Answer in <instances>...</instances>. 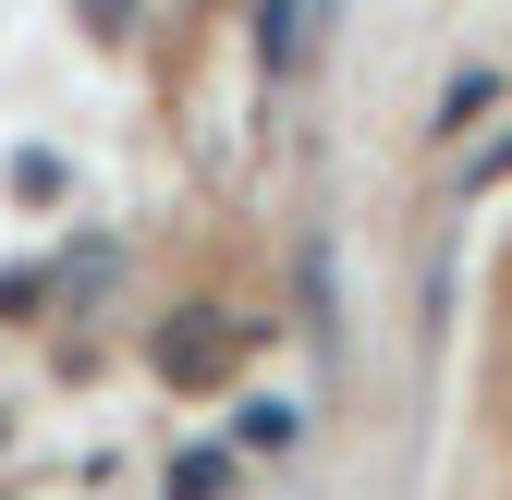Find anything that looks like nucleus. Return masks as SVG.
Here are the masks:
<instances>
[{"label": "nucleus", "instance_id": "4", "mask_svg": "<svg viewBox=\"0 0 512 500\" xmlns=\"http://www.w3.org/2000/svg\"><path fill=\"white\" fill-rule=\"evenodd\" d=\"M171 500H220V452H183L171 464Z\"/></svg>", "mask_w": 512, "mask_h": 500}, {"label": "nucleus", "instance_id": "3", "mask_svg": "<svg viewBox=\"0 0 512 500\" xmlns=\"http://www.w3.org/2000/svg\"><path fill=\"white\" fill-rule=\"evenodd\" d=\"M232 440H244V452H293V403H281V391H256V403L232 415Z\"/></svg>", "mask_w": 512, "mask_h": 500}, {"label": "nucleus", "instance_id": "2", "mask_svg": "<svg viewBox=\"0 0 512 500\" xmlns=\"http://www.w3.org/2000/svg\"><path fill=\"white\" fill-rule=\"evenodd\" d=\"M159 366H171V379H220V366H232V318H196V330H171V342H159Z\"/></svg>", "mask_w": 512, "mask_h": 500}, {"label": "nucleus", "instance_id": "1", "mask_svg": "<svg viewBox=\"0 0 512 500\" xmlns=\"http://www.w3.org/2000/svg\"><path fill=\"white\" fill-rule=\"evenodd\" d=\"M305 37H317V0H256V61H269V86L305 74Z\"/></svg>", "mask_w": 512, "mask_h": 500}, {"label": "nucleus", "instance_id": "6", "mask_svg": "<svg viewBox=\"0 0 512 500\" xmlns=\"http://www.w3.org/2000/svg\"><path fill=\"white\" fill-rule=\"evenodd\" d=\"M98 25H110V37H122V25H135V0H98Z\"/></svg>", "mask_w": 512, "mask_h": 500}, {"label": "nucleus", "instance_id": "5", "mask_svg": "<svg viewBox=\"0 0 512 500\" xmlns=\"http://www.w3.org/2000/svg\"><path fill=\"white\" fill-rule=\"evenodd\" d=\"M488 98H500V74H464V86H452V98H439V122H452V135H464V122H476V110H488Z\"/></svg>", "mask_w": 512, "mask_h": 500}]
</instances>
